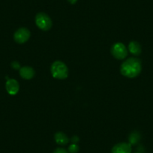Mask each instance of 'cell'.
Here are the masks:
<instances>
[{
  "instance_id": "277c9868",
  "label": "cell",
  "mask_w": 153,
  "mask_h": 153,
  "mask_svg": "<svg viewBox=\"0 0 153 153\" xmlns=\"http://www.w3.org/2000/svg\"><path fill=\"white\" fill-rule=\"evenodd\" d=\"M111 54L115 59L120 60H123L126 59L128 56V50L125 45L123 43H116L112 46L110 50Z\"/></svg>"
},
{
  "instance_id": "2e32d148",
  "label": "cell",
  "mask_w": 153,
  "mask_h": 153,
  "mask_svg": "<svg viewBox=\"0 0 153 153\" xmlns=\"http://www.w3.org/2000/svg\"><path fill=\"white\" fill-rule=\"evenodd\" d=\"M68 2L70 4H71V5H74V4H75L77 2V0H68Z\"/></svg>"
},
{
  "instance_id": "3957f363",
  "label": "cell",
  "mask_w": 153,
  "mask_h": 153,
  "mask_svg": "<svg viewBox=\"0 0 153 153\" xmlns=\"http://www.w3.org/2000/svg\"><path fill=\"white\" fill-rule=\"evenodd\" d=\"M35 24L41 30L48 31L52 28L53 22L49 15L45 13L40 12L35 16Z\"/></svg>"
},
{
  "instance_id": "7a4b0ae2",
  "label": "cell",
  "mask_w": 153,
  "mask_h": 153,
  "mask_svg": "<svg viewBox=\"0 0 153 153\" xmlns=\"http://www.w3.org/2000/svg\"><path fill=\"white\" fill-rule=\"evenodd\" d=\"M53 77L58 80H64L68 76V68L67 65L62 61H55L51 68Z\"/></svg>"
},
{
  "instance_id": "30bf717a",
  "label": "cell",
  "mask_w": 153,
  "mask_h": 153,
  "mask_svg": "<svg viewBox=\"0 0 153 153\" xmlns=\"http://www.w3.org/2000/svg\"><path fill=\"white\" fill-rule=\"evenodd\" d=\"M128 51L133 55L139 56L140 55L142 49H141L140 45L137 42H136V41H132L128 45Z\"/></svg>"
},
{
  "instance_id": "5bb4252c",
  "label": "cell",
  "mask_w": 153,
  "mask_h": 153,
  "mask_svg": "<svg viewBox=\"0 0 153 153\" xmlns=\"http://www.w3.org/2000/svg\"><path fill=\"white\" fill-rule=\"evenodd\" d=\"M53 153H68V152L64 148H57L54 150Z\"/></svg>"
},
{
  "instance_id": "e0dca14e",
  "label": "cell",
  "mask_w": 153,
  "mask_h": 153,
  "mask_svg": "<svg viewBox=\"0 0 153 153\" xmlns=\"http://www.w3.org/2000/svg\"><path fill=\"white\" fill-rule=\"evenodd\" d=\"M136 153H141V152H136Z\"/></svg>"
},
{
  "instance_id": "7c38bea8",
  "label": "cell",
  "mask_w": 153,
  "mask_h": 153,
  "mask_svg": "<svg viewBox=\"0 0 153 153\" xmlns=\"http://www.w3.org/2000/svg\"><path fill=\"white\" fill-rule=\"evenodd\" d=\"M79 149L80 148L76 143H72L68 147V152L70 153H77L79 152Z\"/></svg>"
},
{
  "instance_id": "8992f818",
  "label": "cell",
  "mask_w": 153,
  "mask_h": 153,
  "mask_svg": "<svg viewBox=\"0 0 153 153\" xmlns=\"http://www.w3.org/2000/svg\"><path fill=\"white\" fill-rule=\"evenodd\" d=\"M5 88L8 93L11 95H15L18 93L20 85L18 82L14 79H8L5 83Z\"/></svg>"
},
{
  "instance_id": "ba28073f",
  "label": "cell",
  "mask_w": 153,
  "mask_h": 153,
  "mask_svg": "<svg viewBox=\"0 0 153 153\" xmlns=\"http://www.w3.org/2000/svg\"><path fill=\"white\" fill-rule=\"evenodd\" d=\"M35 70L29 66H23L20 69V75L24 80H31L35 76Z\"/></svg>"
},
{
  "instance_id": "8fae6325",
  "label": "cell",
  "mask_w": 153,
  "mask_h": 153,
  "mask_svg": "<svg viewBox=\"0 0 153 153\" xmlns=\"http://www.w3.org/2000/svg\"><path fill=\"white\" fill-rule=\"evenodd\" d=\"M140 136L139 133H137V132H132L130 134V136H129L128 140L130 144L131 145V144H136L140 140Z\"/></svg>"
},
{
  "instance_id": "4fadbf2b",
  "label": "cell",
  "mask_w": 153,
  "mask_h": 153,
  "mask_svg": "<svg viewBox=\"0 0 153 153\" xmlns=\"http://www.w3.org/2000/svg\"><path fill=\"white\" fill-rule=\"evenodd\" d=\"M11 66L13 68L15 69V70H17V69H20V63H19L18 62H17V61L12 62H11Z\"/></svg>"
},
{
  "instance_id": "6da1fadb",
  "label": "cell",
  "mask_w": 153,
  "mask_h": 153,
  "mask_svg": "<svg viewBox=\"0 0 153 153\" xmlns=\"http://www.w3.org/2000/svg\"><path fill=\"white\" fill-rule=\"evenodd\" d=\"M141 70H142L141 61L139 59L134 58V57L127 59L120 67L121 74L128 78L137 77L140 74Z\"/></svg>"
},
{
  "instance_id": "5b68a950",
  "label": "cell",
  "mask_w": 153,
  "mask_h": 153,
  "mask_svg": "<svg viewBox=\"0 0 153 153\" xmlns=\"http://www.w3.org/2000/svg\"><path fill=\"white\" fill-rule=\"evenodd\" d=\"M31 36L30 31L26 27H22L17 29L14 35V39L17 43L24 44L27 42Z\"/></svg>"
},
{
  "instance_id": "9a60e30c",
  "label": "cell",
  "mask_w": 153,
  "mask_h": 153,
  "mask_svg": "<svg viewBox=\"0 0 153 153\" xmlns=\"http://www.w3.org/2000/svg\"><path fill=\"white\" fill-rule=\"evenodd\" d=\"M79 140H80V139H79V137L77 136H74L73 137L71 138V141L73 143L76 144V143H78Z\"/></svg>"
},
{
  "instance_id": "9c48e42d",
  "label": "cell",
  "mask_w": 153,
  "mask_h": 153,
  "mask_svg": "<svg viewBox=\"0 0 153 153\" xmlns=\"http://www.w3.org/2000/svg\"><path fill=\"white\" fill-rule=\"evenodd\" d=\"M54 139L57 144L61 146L66 145L69 142V139L67 135L62 131L56 132L54 135Z\"/></svg>"
},
{
  "instance_id": "52a82bcc",
  "label": "cell",
  "mask_w": 153,
  "mask_h": 153,
  "mask_svg": "<svg viewBox=\"0 0 153 153\" xmlns=\"http://www.w3.org/2000/svg\"><path fill=\"white\" fill-rule=\"evenodd\" d=\"M131 146L127 143H120L115 145L112 149V153H131Z\"/></svg>"
}]
</instances>
